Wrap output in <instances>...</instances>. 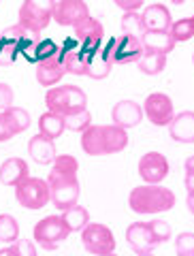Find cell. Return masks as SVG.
<instances>
[{"label":"cell","mask_w":194,"mask_h":256,"mask_svg":"<svg viewBox=\"0 0 194 256\" xmlns=\"http://www.w3.org/2000/svg\"><path fill=\"white\" fill-rule=\"evenodd\" d=\"M128 207L134 214H164L175 207V194L160 184H143L130 190L128 194Z\"/></svg>","instance_id":"6da1fadb"},{"label":"cell","mask_w":194,"mask_h":256,"mask_svg":"<svg viewBox=\"0 0 194 256\" xmlns=\"http://www.w3.org/2000/svg\"><path fill=\"white\" fill-rule=\"evenodd\" d=\"M45 105H47V111L66 116V114H72V111L88 107V94L79 86H54V88H47Z\"/></svg>","instance_id":"7a4b0ae2"},{"label":"cell","mask_w":194,"mask_h":256,"mask_svg":"<svg viewBox=\"0 0 194 256\" xmlns=\"http://www.w3.org/2000/svg\"><path fill=\"white\" fill-rule=\"evenodd\" d=\"M50 184V201L54 203L56 210H68V207L77 205L79 194H82V186H79L77 175H54L50 173L47 178Z\"/></svg>","instance_id":"3957f363"},{"label":"cell","mask_w":194,"mask_h":256,"mask_svg":"<svg viewBox=\"0 0 194 256\" xmlns=\"http://www.w3.org/2000/svg\"><path fill=\"white\" fill-rule=\"evenodd\" d=\"M50 184L41 178H30L28 175L26 180H22L15 186V198L26 210H43L50 203Z\"/></svg>","instance_id":"277c9868"},{"label":"cell","mask_w":194,"mask_h":256,"mask_svg":"<svg viewBox=\"0 0 194 256\" xmlns=\"http://www.w3.org/2000/svg\"><path fill=\"white\" fill-rule=\"evenodd\" d=\"M58 0H24L20 6V24L30 30L41 32L54 20V9Z\"/></svg>","instance_id":"5b68a950"},{"label":"cell","mask_w":194,"mask_h":256,"mask_svg":"<svg viewBox=\"0 0 194 256\" xmlns=\"http://www.w3.org/2000/svg\"><path fill=\"white\" fill-rule=\"evenodd\" d=\"M34 242L45 248V250H58V244L64 242L70 230L66 226V222L62 220V216H47V218L38 220L34 224Z\"/></svg>","instance_id":"8992f818"},{"label":"cell","mask_w":194,"mask_h":256,"mask_svg":"<svg viewBox=\"0 0 194 256\" xmlns=\"http://www.w3.org/2000/svg\"><path fill=\"white\" fill-rule=\"evenodd\" d=\"M82 246L94 256H104L116 250V237L107 224L90 222L82 228Z\"/></svg>","instance_id":"52a82bcc"},{"label":"cell","mask_w":194,"mask_h":256,"mask_svg":"<svg viewBox=\"0 0 194 256\" xmlns=\"http://www.w3.org/2000/svg\"><path fill=\"white\" fill-rule=\"evenodd\" d=\"M143 116L150 120L154 126H168L175 118V105L171 96L164 92H152L143 102Z\"/></svg>","instance_id":"ba28073f"},{"label":"cell","mask_w":194,"mask_h":256,"mask_svg":"<svg viewBox=\"0 0 194 256\" xmlns=\"http://www.w3.org/2000/svg\"><path fill=\"white\" fill-rule=\"evenodd\" d=\"M109 50H111L113 64H132V62H139V58L143 56V43L139 36L122 34L120 38H111Z\"/></svg>","instance_id":"9c48e42d"},{"label":"cell","mask_w":194,"mask_h":256,"mask_svg":"<svg viewBox=\"0 0 194 256\" xmlns=\"http://www.w3.org/2000/svg\"><path fill=\"white\" fill-rule=\"evenodd\" d=\"M2 38L13 41L30 62H34V50H36V45L41 43V32L30 30V28L22 26V24L18 22L15 26H9V28L2 30Z\"/></svg>","instance_id":"30bf717a"},{"label":"cell","mask_w":194,"mask_h":256,"mask_svg":"<svg viewBox=\"0 0 194 256\" xmlns=\"http://www.w3.org/2000/svg\"><path fill=\"white\" fill-rule=\"evenodd\" d=\"M72 32H75V38L84 45V52H94L98 50L100 43H102V36H104V26L100 20L96 18H86L82 22H77L72 26Z\"/></svg>","instance_id":"8fae6325"},{"label":"cell","mask_w":194,"mask_h":256,"mask_svg":"<svg viewBox=\"0 0 194 256\" xmlns=\"http://www.w3.org/2000/svg\"><path fill=\"white\" fill-rule=\"evenodd\" d=\"M139 175L145 184H160L168 175V160L160 152H148L139 160Z\"/></svg>","instance_id":"7c38bea8"},{"label":"cell","mask_w":194,"mask_h":256,"mask_svg":"<svg viewBox=\"0 0 194 256\" xmlns=\"http://www.w3.org/2000/svg\"><path fill=\"white\" fill-rule=\"evenodd\" d=\"M90 18V6L86 0H58L54 9V22L60 26H75L77 22Z\"/></svg>","instance_id":"4fadbf2b"},{"label":"cell","mask_w":194,"mask_h":256,"mask_svg":"<svg viewBox=\"0 0 194 256\" xmlns=\"http://www.w3.org/2000/svg\"><path fill=\"white\" fill-rule=\"evenodd\" d=\"M64 75H66V66H64V60H62V50H60V54L36 62V82L43 88L58 86Z\"/></svg>","instance_id":"5bb4252c"},{"label":"cell","mask_w":194,"mask_h":256,"mask_svg":"<svg viewBox=\"0 0 194 256\" xmlns=\"http://www.w3.org/2000/svg\"><path fill=\"white\" fill-rule=\"evenodd\" d=\"M111 120H113V124L120 128H134V126H139L143 120V107L130 98L118 100L111 109Z\"/></svg>","instance_id":"9a60e30c"},{"label":"cell","mask_w":194,"mask_h":256,"mask_svg":"<svg viewBox=\"0 0 194 256\" xmlns=\"http://www.w3.org/2000/svg\"><path fill=\"white\" fill-rule=\"evenodd\" d=\"M86 56V66H88V77L92 79H104L111 73L113 66V58H111V50L109 43L104 47H98L94 52H84Z\"/></svg>","instance_id":"2e32d148"},{"label":"cell","mask_w":194,"mask_h":256,"mask_svg":"<svg viewBox=\"0 0 194 256\" xmlns=\"http://www.w3.org/2000/svg\"><path fill=\"white\" fill-rule=\"evenodd\" d=\"M126 242L134 254H150L154 250V237L148 222H132L126 230Z\"/></svg>","instance_id":"e0dca14e"},{"label":"cell","mask_w":194,"mask_h":256,"mask_svg":"<svg viewBox=\"0 0 194 256\" xmlns=\"http://www.w3.org/2000/svg\"><path fill=\"white\" fill-rule=\"evenodd\" d=\"M168 134L171 139L184 146L194 143V111H180L168 124Z\"/></svg>","instance_id":"ac0fdd59"},{"label":"cell","mask_w":194,"mask_h":256,"mask_svg":"<svg viewBox=\"0 0 194 256\" xmlns=\"http://www.w3.org/2000/svg\"><path fill=\"white\" fill-rule=\"evenodd\" d=\"M141 18L145 24V30H154V32H168V28H171V24H173L171 11H168L166 4H162V2H154L150 6H145Z\"/></svg>","instance_id":"d6986e66"},{"label":"cell","mask_w":194,"mask_h":256,"mask_svg":"<svg viewBox=\"0 0 194 256\" xmlns=\"http://www.w3.org/2000/svg\"><path fill=\"white\" fill-rule=\"evenodd\" d=\"M30 175V169H28V162L24 158H6L2 164H0V184L2 186H11L15 188L22 180H26Z\"/></svg>","instance_id":"ffe728a7"},{"label":"cell","mask_w":194,"mask_h":256,"mask_svg":"<svg viewBox=\"0 0 194 256\" xmlns=\"http://www.w3.org/2000/svg\"><path fill=\"white\" fill-rule=\"evenodd\" d=\"M28 156L34 160L36 164H52L54 158L58 156L56 154V143L54 139L45 137V134H34V137H30L28 141Z\"/></svg>","instance_id":"44dd1931"},{"label":"cell","mask_w":194,"mask_h":256,"mask_svg":"<svg viewBox=\"0 0 194 256\" xmlns=\"http://www.w3.org/2000/svg\"><path fill=\"white\" fill-rule=\"evenodd\" d=\"M141 43H143V52L150 54H162L168 56L175 50V41L168 32H154V30H145L141 34Z\"/></svg>","instance_id":"7402d4cb"},{"label":"cell","mask_w":194,"mask_h":256,"mask_svg":"<svg viewBox=\"0 0 194 256\" xmlns=\"http://www.w3.org/2000/svg\"><path fill=\"white\" fill-rule=\"evenodd\" d=\"M82 150L88 156H107V143H104L102 126H88L82 132Z\"/></svg>","instance_id":"603a6c76"},{"label":"cell","mask_w":194,"mask_h":256,"mask_svg":"<svg viewBox=\"0 0 194 256\" xmlns=\"http://www.w3.org/2000/svg\"><path fill=\"white\" fill-rule=\"evenodd\" d=\"M70 43L72 41H66V45L62 47V60H64V66H66V73H70V75H86L88 77L86 56H84V52H77Z\"/></svg>","instance_id":"cb8c5ba5"},{"label":"cell","mask_w":194,"mask_h":256,"mask_svg":"<svg viewBox=\"0 0 194 256\" xmlns=\"http://www.w3.org/2000/svg\"><path fill=\"white\" fill-rule=\"evenodd\" d=\"M64 130H66V126H64V116L54 114V111H45V114L38 118V132L45 134V137L56 141Z\"/></svg>","instance_id":"d4e9b609"},{"label":"cell","mask_w":194,"mask_h":256,"mask_svg":"<svg viewBox=\"0 0 194 256\" xmlns=\"http://www.w3.org/2000/svg\"><path fill=\"white\" fill-rule=\"evenodd\" d=\"M102 130H104V143H107V154H120V152L128 148L126 128L111 124V126H102Z\"/></svg>","instance_id":"484cf974"},{"label":"cell","mask_w":194,"mask_h":256,"mask_svg":"<svg viewBox=\"0 0 194 256\" xmlns=\"http://www.w3.org/2000/svg\"><path fill=\"white\" fill-rule=\"evenodd\" d=\"M60 216H62V220L66 222L70 233H75V230L82 233V228L86 226V224H90V212H88L84 205H79V203L68 207V210H64Z\"/></svg>","instance_id":"4316f807"},{"label":"cell","mask_w":194,"mask_h":256,"mask_svg":"<svg viewBox=\"0 0 194 256\" xmlns=\"http://www.w3.org/2000/svg\"><path fill=\"white\" fill-rule=\"evenodd\" d=\"M139 70L143 75H150V77H154V75H160L164 70V66H166V56H162V54H150V52H143V56L139 58Z\"/></svg>","instance_id":"83f0119b"},{"label":"cell","mask_w":194,"mask_h":256,"mask_svg":"<svg viewBox=\"0 0 194 256\" xmlns=\"http://www.w3.org/2000/svg\"><path fill=\"white\" fill-rule=\"evenodd\" d=\"M120 28H122V34L126 36H139L145 32V24L139 11H130L122 15V22H120Z\"/></svg>","instance_id":"f1b7e54d"},{"label":"cell","mask_w":194,"mask_h":256,"mask_svg":"<svg viewBox=\"0 0 194 256\" xmlns=\"http://www.w3.org/2000/svg\"><path fill=\"white\" fill-rule=\"evenodd\" d=\"M64 126L68 128V130H75L82 134L88 126H92V114L86 109H79V111H72V114H66L64 116Z\"/></svg>","instance_id":"f546056e"},{"label":"cell","mask_w":194,"mask_h":256,"mask_svg":"<svg viewBox=\"0 0 194 256\" xmlns=\"http://www.w3.org/2000/svg\"><path fill=\"white\" fill-rule=\"evenodd\" d=\"M20 237V224L9 214H0V244H15Z\"/></svg>","instance_id":"4dcf8cb0"},{"label":"cell","mask_w":194,"mask_h":256,"mask_svg":"<svg viewBox=\"0 0 194 256\" xmlns=\"http://www.w3.org/2000/svg\"><path fill=\"white\" fill-rule=\"evenodd\" d=\"M168 34L173 36L175 43H186L190 41L194 36V22L192 18H182L171 24V28H168Z\"/></svg>","instance_id":"1f68e13d"},{"label":"cell","mask_w":194,"mask_h":256,"mask_svg":"<svg viewBox=\"0 0 194 256\" xmlns=\"http://www.w3.org/2000/svg\"><path fill=\"white\" fill-rule=\"evenodd\" d=\"M77 171H79V162H77L75 156H70V154H58V156L54 158L50 173H54V175H77Z\"/></svg>","instance_id":"d6a6232c"},{"label":"cell","mask_w":194,"mask_h":256,"mask_svg":"<svg viewBox=\"0 0 194 256\" xmlns=\"http://www.w3.org/2000/svg\"><path fill=\"white\" fill-rule=\"evenodd\" d=\"M4 116L9 118L11 128H13V132H15V134H22V132L30 126V116H28V111L24 109V107H15V105H11L9 109H4Z\"/></svg>","instance_id":"836d02e7"},{"label":"cell","mask_w":194,"mask_h":256,"mask_svg":"<svg viewBox=\"0 0 194 256\" xmlns=\"http://www.w3.org/2000/svg\"><path fill=\"white\" fill-rule=\"evenodd\" d=\"M150 224V230H152V237H154V244H166L168 239H171V233H173V228H171V224L164 222V220H160V218H154L148 222Z\"/></svg>","instance_id":"e575fe53"},{"label":"cell","mask_w":194,"mask_h":256,"mask_svg":"<svg viewBox=\"0 0 194 256\" xmlns=\"http://www.w3.org/2000/svg\"><path fill=\"white\" fill-rule=\"evenodd\" d=\"M20 54V47L9 38L0 36V66H11Z\"/></svg>","instance_id":"d590c367"},{"label":"cell","mask_w":194,"mask_h":256,"mask_svg":"<svg viewBox=\"0 0 194 256\" xmlns=\"http://www.w3.org/2000/svg\"><path fill=\"white\" fill-rule=\"evenodd\" d=\"M175 252L177 256H194V233H180L175 237Z\"/></svg>","instance_id":"8d00e7d4"},{"label":"cell","mask_w":194,"mask_h":256,"mask_svg":"<svg viewBox=\"0 0 194 256\" xmlns=\"http://www.w3.org/2000/svg\"><path fill=\"white\" fill-rule=\"evenodd\" d=\"M56 54H60V47L56 45L52 38H41V43H38L36 50H34V62H41V60L50 58V56H56Z\"/></svg>","instance_id":"74e56055"},{"label":"cell","mask_w":194,"mask_h":256,"mask_svg":"<svg viewBox=\"0 0 194 256\" xmlns=\"http://www.w3.org/2000/svg\"><path fill=\"white\" fill-rule=\"evenodd\" d=\"M13 98H15V94H13V88H11L9 84L0 82V111L9 109V107L13 105Z\"/></svg>","instance_id":"f35d334b"},{"label":"cell","mask_w":194,"mask_h":256,"mask_svg":"<svg viewBox=\"0 0 194 256\" xmlns=\"http://www.w3.org/2000/svg\"><path fill=\"white\" fill-rule=\"evenodd\" d=\"M11 137H15V132L11 128V122H9V118L4 116V111H0V143L9 141Z\"/></svg>","instance_id":"ab89813d"},{"label":"cell","mask_w":194,"mask_h":256,"mask_svg":"<svg viewBox=\"0 0 194 256\" xmlns=\"http://www.w3.org/2000/svg\"><path fill=\"white\" fill-rule=\"evenodd\" d=\"M15 248H18L20 256H36V248L30 239H18V242H15Z\"/></svg>","instance_id":"60d3db41"},{"label":"cell","mask_w":194,"mask_h":256,"mask_svg":"<svg viewBox=\"0 0 194 256\" xmlns=\"http://www.w3.org/2000/svg\"><path fill=\"white\" fill-rule=\"evenodd\" d=\"M118 9H122L124 13H130V11H139L145 0H113Z\"/></svg>","instance_id":"b9f144b4"},{"label":"cell","mask_w":194,"mask_h":256,"mask_svg":"<svg viewBox=\"0 0 194 256\" xmlns=\"http://www.w3.org/2000/svg\"><path fill=\"white\" fill-rule=\"evenodd\" d=\"M0 256H20V252H18V248H15V244H11L9 248L0 250Z\"/></svg>","instance_id":"7bdbcfd3"},{"label":"cell","mask_w":194,"mask_h":256,"mask_svg":"<svg viewBox=\"0 0 194 256\" xmlns=\"http://www.w3.org/2000/svg\"><path fill=\"white\" fill-rule=\"evenodd\" d=\"M184 171L188 173V175H194V154L190 158H186V162H184Z\"/></svg>","instance_id":"ee69618b"},{"label":"cell","mask_w":194,"mask_h":256,"mask_svg":"<svg viewBox=\"0 0 194 256\" xmlns=\"http://www.w3.org/2000/svg\"><path fill=\"white\" fill-rule=\"evenodd\" d=\"M186 192L194 194V175H188V173H186Z\"/></svg>","instance_id":"f6af8a7d"},{"label":"cell","mask_w":194,"mask_h":256,"mask_svg":"<svg viewBox=\"0 0 194 256\" xmlns=\"http://www.w3.org/2000/svg\"><path fill=\"white\" fill-rule=\"evenodd\" d=\"M186 205H188V212L194 216V194H188V196H186Z\"/></svg>","instance_id":"bcb514c9"},{"label":"cell","mask_w":194,"mask_h":256,"mask_svg":"<svg viewBox=\"0 0 194 256\" xmlns=\"http://www.w3.org/2000/svg\"><path fill=\"white\" fill-rule=\"evenodd\" d=\"M186 0H173V4H184Z\"/></svg>","instance_id":"7dc6e473"},{"label":"cell","mask_w":194,"mask_h":256,"mask_svg":"<svg viewBox=\"0 0 194 256\" xmlns=\"http://www.w3.org/2000/svg\"><path fill=\"white\" fill-rule=\"evenodd\" d=\"M134 256H154V254L150 252V254H134Z\"/></svg>","instance_id":"c3c4849f"},{"label":"cell","mask_w":194,"mask_h":256,"mask_svg":"<svg viewBox=\"0 0 194 256\" xmlns=\"http://www.w3.org/2000/svg\"><path fill=\"white\" fill-rule=\"evenodd\" d=\"M104 256H118V254H116V252H111V254H104Z\"/></svg>","instance_id":"681fc988"},{"label":"cell","mask_w":194,"mask_h":256,"mask_svg":"<svg viewBox=\"0 0 194 256\" xmlns=\"http://www.w3.org/2000/svg\"><path fill=\"white\" fill-rule=\"evenodd\" d=\"M192 64H194V54H192Z\"/></svg>","instance_id":"f907efd6"},{"label":"cell","mask_w":194,"mask_h":256,"mask_svg":"<svg viewBox=\"0 0 194 256\" xmlns=\"http://www.w3.org/2000/svg\"><path fill=\"white\" fill-rule=\"evenodd\" d=\"M192 22H194V15H192Z\"/></svg>","instance_id":"816d5d0a"}]
</instances>
